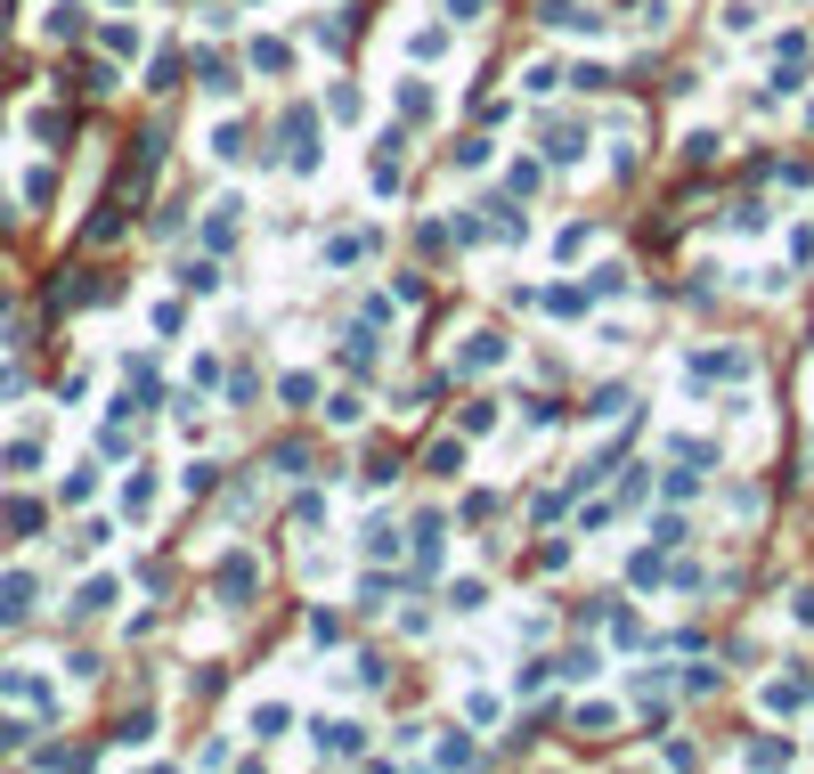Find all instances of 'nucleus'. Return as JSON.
Here are the masks:
<instances>
[{
  "label": "nucleus",
  "instance_id": "3",
  "mask_svg": "<svg viewBox=\"0 0 814 774\" xmlns=\"http://www.w3.org/2000/svg\"><path fill=\"white\" fill-rule=\"evenodd\" d=\"M546 25H555V33H602V17L587 9V0H546V9H538Z\"/></svg>",
  "mask_w": 814,
  "mask_h": 774
},
{
  "label": "nucleus",
  "instance_id": "22",
  "mask_svg": "<svg viewBox=\"0 0 814 774\" xmlns=\"http://www.w3.org/2000/svg\"><path fill=\"white\" fill-rule=\"evenodd\" d=\"M798 619H806V628H814V587H806V596H798Z\"/></svg>",
  "mask_w": 814,
  "mask_h": 774
},
{
  "label": "nucleus",
  "instance_id": "20",
  "mask_svg": "<svg viewBox=\"0 0 814 774\" xmlns=\"http://www.w3.org/2000/svg\"><path fill=\"white\" fill-rule=\"evenodd\" d=\"M546 310H555V319H579V310H587V294H570V286H555V294H546Z\"/></svg>",
  "mask_w": 814,
  "mask_h": 774
},
{
  "label": "nucleus",
  "instance_id": "23",
  "mask_svg": "<svg viewBox=\"0 0 814 774\" xmlns=\"http://www.w3.org/2000/svg\"><path fill=\"white\" fill-rule=\"evenodd\" d=\"M457 17H464V25H472V17H481V0H457Z\"/></svg>",
  "mask_w": 814,
  "mask_h": 774
},
{
  "label": "nucleus",
  "instance_id": "17",
  "mask_svg": "<svg viewBox=\"0 0 814 774\" xmlns=\"http://www.w3.org/2000/svg\"><path fill=\"white\" fill-rule=\"evenodd\" d=\"M366 555H375V562H391V555H400V530H391V522H375V530H366Z\"/></svg>",
  "mask_w": 814,
  "mask_h": 774
},
{
  "label": "nucleus",
  "instance_id": "14",
  "mask_svg": "<svg viewBox=\"0 0 814 774\" xmlns=\"http://www.w3.org/2000/svg\"><path fill=\"white\" fill-rule=\"evenodd\" d=\"M717 147H725L717 131H685V164H717Z\"/></svg>",
  "mask_w": 814,
  "mask_h": 774
},
{
  "label": "nucleus",
  "instance_id": "10",
  "mask_svg": "<svg viewBox=\"0 0 814 774\" xmlns=\"http://www.w3.org/2000/svg\"><path fill=\"white\" fill-rule=\"evenodd\" d=\"M0 611H33V571H9V579H0Z\"/></svg>",
  "mask_w": 814,
  "mask_h": 774
},
{
  "label": "nucleus",
  "instance_id": "12",
  "mask_svg": "<svg viewBox=\"0 0 814 774\" xmlns=\"http://www.w3.org/2000/svg\"><path fill=\"white\" fill-rule=\"evenodd\" d=\"M196 74H204V90H213V98H228V90H236V66H228V58H204Z\"/></svg>",
  "mask_w": 814,
  "mask_h": 774
},
{
  "label": "nucleus",
  "instance_id": "7",
  "mask_svg": "<svg viewBox=\"0 0 814 774\" xmlns=\"http://www.w3.org/2000/svg\"><path fill=\"white\" fill-rule=\"evenodd\" d=\"M213 155H220V164H245V155H253V131H245V123H213Z\"/></svg>",
  "mask_w": 814,
  "mask_h": 774
},
{
  "label": "nucleus",
  "instance_id": "18",
  "mask_svg": "<svg viewBox=\"0 0 814 774\" xmlns=\"http://www.w3.org/2000/svg\"><path fill=\"white\" fill-rule=\"evenodd\" d=\"M253 734H261V742H277V734H285V709H277V702H261V709H253Z\"/></svg>",
  "mask_w": 814,
  "mask_h": 774
},
{
  "label": "nucleus",
  "instance_id": "4",
  "mask_svg": "<svg viewBox=\"0 0 814 774\" xmlns=\"http://www.w3.org/2000/svg\"><path fill=\"white\" fill-rule=\"evenodd\" d=\"M489 359L506 368V334H497V326H472V334H464V351H457V368H489Z\"/></svg>",
  "mask_w": 814,
  "mask_h": 774
},
{
  "label": "nucleus",
  "instance_id": "19",
  "mask_svg": "<svg viewBox=\"0 0 814 774\" xmlns=\"http://www.w3.org/2000/svg\"><path fill=\"white\" fill-rule=\"evenodd\" d=\"M757 17H766V9H757V0H733V9H725V33H749Z\"/></svg>",
  "mask_w": 814,
  "mask_h": 774
},
{
  "label": "nucleus",
  "instance_id": "21",
  "mask_svg": "<svg viewBox=\"0 0 814 774\" xmlns=\"http://www.w3.org/2000/svg\"><path fill=\"white\" fill-rule=\"evenodd\" d=\"M457 464H464V441H440V449H432V473H440V481H449Z\"/></svg>",
  "mask_w": 814,
  "mask_h": 774
},
{
  "label": "nucleus",
  "instance_id": "16",
  "mask_svg": "<svg viewBox=\"0 0 814 774\" xmlns=\"http://www.w3.org/2000/svg\"><path fill=\"white\" fill-rule=\"evenodd\" d=\"M408 49H415V58H432V66H440V58H449V33H440V25H424V33H415Z\"/></svg>",
  "mask_w": 814,
  "mask_h": 774
},
{
  "label": "nucleus",
  "instance_id": "8",
  "mask_svg": "<svg viewBox=\"0 0 814 774\" xmlns=\"http://www.w3.org/2000/svg\"><path fill=\"white\" fill-rule=\"evenodd\" d=\"M318 751H326V758H359L366 734H359V726H318Z\"/></svg>",
  "mask_w": 814,
  "mask_h": 774
},
{
  "label": "nucleus",
  "instance_id": "9",
  "mask_svg": "<svg viewBox=\"0 0 814 774\" xmlns=\"http://www.w3.org/2000/svg\"><path fill=\"white\" fill-rule=\"evenodd\" d=\"M277 400L294 408V417H302V408H318V375H277Z\"/></svg>",
  "mask_w": 814,
  "mask_h": 774
},
{
  "label": "nucleus",
  "instance_id": "2",
  "mask_svg": "<svg viewBox=\"0 0 814 774\" xmlns=\"http://www.w3.org/2000/svg\"><path fill=\"white\" fill-rule=\"evenodd\" d=\"M213 587H220V604H228V611H245V604L261 596V562H253V555H220Z\"/></svg>",
  "mask_w": 814,
  "mask_h": 774
},
{
  "label": "nucleus",
  "instance_id": "13",
  "mask_svg": "<svg viewBox=\"0 0 814 774\" xmlns=\"http://www.w3.org/2000/svg\"><path fill=\"white\" fill-rule=\"evenodd\" d=\"M359 417H366L359 392H334V400H326V424H359Z\"/></svg>",
  "mask_w": 814,
  "mask_h": 774
},
{
  "label": "nucleus",
  "instance_id": "5",
  "mask_svg": "<svg viewBox=\"0 0 814 774\" xmlns=\"http://www.w3.org/2000/svg\"><path fill=\"white\" fill-rule=\"evenodd\" d=\"M587 155V131L579 123H555V131H546V164H579Z\"/></svg>",
  "mask_w": 814,
  "mask_h": 774
},
{
  "label": "nucleus",
  "instance_id": "1",
  "mask_svg": "<svg viewBox=\"0 0 814 774\" xmlns=\"http://www.w3.org/2000/svg\"><path fill=\"white\" fill-rule=\"evenodd\" d=\"M285 164H294L302 179L326 164V147H318V115H310V107H294V115H285Z\"/></svg>",
  "mask_w": 814,
  "mask_h": 774
},
{
  "label": "nucleus",
  "instance_id": "15",
  "mask_svg": "<svg viewBox=\"0 0 814 774\" xmlns=\"http://www.w3.org/2000/svg\"><path fill=\"white\" fill-rule=\"evenodd\" d=\"M489 213H497V237H506V245H521V237H530V221H521L513 204H489Z\"/></svg>",
  "mask_w": 814,
  "mask_h": 774
},
{
  "label": "nucleus",
  "instance_id": "6",
  "mask_svg": "<svg viewBox=\"0 0 814 774\" xmlns=\"http://www.w3.org/2000/svg\"><path fill=\"white\" fill-rule=\"evenodd\" d=\"M245 213H253L245 196H220V204H213V228H204V237H213V245H228L236 228H245Z\"/></svg>",
  "mask_w": 814,
  "mask_h": 774
},
{
  "label": "nucleus",
  "instance_id": "11",
  "mask_svg": "<svg viewBox=\"0 0 814 774\" xmlns=\"http://www.w3.org/2000/svg\"><path fill=\"white\" fill-rule=\"evenodd\" d=\"M115 596H122V587H115V579H90V587H82V596H73V611H82V619H90V611H115Z\"/></svg>",
  "mask_w": 814,
  "mask_h": 774
}]
</instances>
